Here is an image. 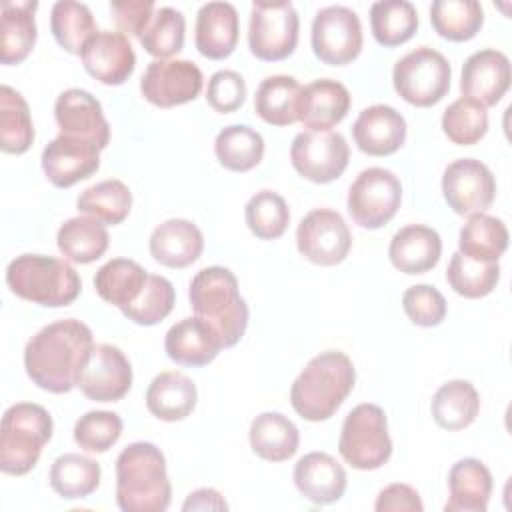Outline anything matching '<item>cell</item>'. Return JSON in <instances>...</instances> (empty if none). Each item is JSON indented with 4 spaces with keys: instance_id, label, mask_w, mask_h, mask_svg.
Listing matches in <instances>:
<instances>
[{
    "instance_id": "49",
    "label": "cell",
    "mask_w": 512,
    "mask_h": 512,
    "mask_svg": "<svg viewBox=\"0 0 512 512\" xmlns=\"http://www.w3.org/2000/svg\"><path fill=\"white\" fill-rule=\"evenodd\" d=\"M122 434V418L110 410H90L74 424V442L86 452L110 450Z\"/></svg>"
},
{
    "instance_id": "48",
    "label": "cell",
    "mask_w": 512,
    "mask_h": 512,
    "mask_svg": "<svg viewBox=\"0 0 512 512\" xmlns=\"http://www.w3.org/2000/svg\"><path fill=\"white\" fill-rule=\"evenodd\" d=\"M176 292L168 278L158 274H148V280L140 292V296L126 308L122 314L140 326H154L162 322L174 308Z\"/></svg>"
},
{
    "instance_id": "36",
    "label": "cell",
    "mask_w": 512,
    "mask_h": 512,
    "mask_svg": "<svg viewBox=\"0 0 512 512\" xmlns=\"http://www.w3.org/2000/svg\"><path fill=\"white\" fill-rule=\"evenodd\" d=\"M302 86L296 78L274 74L260 82L254 96L256 114L272 126H290L298 120Z\"/></svg>"
},
{
    "instance_id": "22",
    "label": "cell",
    "mask_w": 512,
    "mask_h": 512,
    "mask_svg": "<svg viewBox=\"0 0 512 512\" xmlns=\"http://www.w3.org/2000/svg\"><path fill=\"white\" fill-rule=\"evenodd\" d=\"M240 20L238 10L230 2H206L196 14L194 44L198 52L210 60L228 58L238 44Z\"/></svg>"
},
{
    "instance_id": "26",
    "label": "cell",
    "mask_w": 512,
    "mask_h": 512,
    "mask_svg": "<svg viewBox=\"0 0 512 512\" xmlns=\"http://www.w3.org/2000/svg\"><path fill=\"white\" fill-rule=\"evenodd\" d=\"M204 236L200 228L186 218H170L158 224L150 234V254L168 268H186L200 258Z\"/></svg>"
},
{
    "instance_id": "6",
    "label": "cell",
    "mask_w": 512,
    "mask_h": 512,
    "mask_svg": "<svg viewBox=\"0 0 512 512\" xmlns=\"http://www.w3.org/2000/svg\"><path fill=\"white\" fill-rule=\"evenodd\" d=\"M52 416L50 412L34 402L12 404L0 426V470L4 474L22 476L28 474L44 444L52 438Z\"/></svg>"
},
{
    "instance_id": "9",
    "label": "cell",
    "mask_w": 512,
    "mask_h": 512,
    "mask_svg": "<svg viewBox=\"0 0 512 512\" xmlns=\"http://www.w3.org/2000/svg\"><path fill=\"white\" fill-rule=\"evenodd\" d=\"M402 202L400 178L380 166L362 170L348 190V212L352 220L368 230L388 224Z\"/></svg>"
},
{
    "instance_id": "10",
    "label": "cell",
    "mask_w": 512,
    "mask_h": 512,
    "mask_svg": "<svg viewBox=\"0 0 512 512\" xmlns=\"http://www.w3.org/2000/svg\"><path fill=\"white\" fill-rule=\"evenodd\" d=\"M298 12L292 2H252L248 22L250 52L266 62L288 58L298 44Z\"/></svg>"
},
{
    "instance_id": "40",
    "label": "cell",
    "mask_w": 512,
    "mask_h": 512,
    "mask_svg": "<svg viewBox=\"0 0 512 512\" xmlns=\"http://www.w3.org/2000/svg\"><path fill=\"white\" fill-rule=\"evenodd\" d=\"M370 28L378 44L394 48L418 30V12L408 0H380L370 6Z\"/></svg>"
},
{
    "instance_id": "32",
    "label": "cell",
    "mask_w": 512,
    "mask_h": 512,
    "mask_svg": "<svg viewBox=\"0 0 512 512\" xmlns=\"http://www.w3.org/2000/svg\"><path fill=\"white\" fill-rule=\"evenodd\" d=\"M38 2H4L2 4V64H20L36 44V20L34 12Z\"/></svg>"
},
{
    "instance_id": "43",
    "label": "cell",
    "mask_w": 512,
    "mask_h": 512,
    "mask_svg": "<svg viewBox=\"0 0 512 512\" xmlns=\"http://www.w3.org/2000/svg\"><path fill=\"white\" fill-rule=\"evenodd\" d=\"M50 30L56 42L70 54H80L98 32L90 8L74 0H58L50 10Z\"/></svg>"
},
{
    "instance_id": "23",
    "label": "cell",
    "mask_w": 512,
    "mask_h": 512,
    "mask_svg": "<svg viewBox=\"0 0 512 512\" xmlns=\"http://www.w3.org/2000/svg\"><path fill=\"white\" fill-rule=\"evenodd\" d=\"M224 348L216 330L200 316H188L170 326L164 336L168 358L180 366H206Z\"/></svg>"
},
{
    "instance_id": "19",
    "label": "cell",
    "mask_w": 512,
    "mask_h": 512,
    "mask_svg": "<svg viewBox=\"0 0 512 512\" xmlns=\"http://www.w3.org/2000/svg\"><path fill=\"white\" fill-rule=\"evenodd\" d=\"M512 80L510 60L496 48H484L466 58L460 74V92L484 108L496 106Z\"/></svg>"
},
{
    "instance_id": "17",
    "label": "cell",
    "mask_w": 512,
    "mask_h": 512,
    "mask_svg": "<svg viewBox=\"0 0 512 512\" xmlns=\"http://www.w3.org/2000/svg\"><path fill=\"white\" fill-rule=\"evenodd\" d=\"M54 118L60 134L88 140L100 150L110 142V124L102 112V104L88 90L68 88L60 92L54 102Z\"/></svg>"
},
{
    "instance_id": "11",
    "label": "cell",
    "mask_w": 512,
    "mask_h": 512,
    "mask_svg": "<svg viewBox=\"0 0 512 512\" xmlns=\"http://www.w3.org/2000/svg\"><path fill=\"white\" fill-rule=\"evenodd\" d=\"M294 170L316 184H328L342 176L350 160V148L340 132L304 130L298 132L290 146Z\"/></svg>"
},
{
    "instance_id": "15",
    "label": "cell",
    "mask_w": 512,
    "mask_h": 512,
    "mask_svg": "<svg viewBox=\"0 0 512 512\" xmlns=\"http://www.w3.org/2000/svg\"><path fill=\"white\" fill-rule=\"evenodd\" d=\"M442 194L456 214L472 216L490 208L496 196V180L484 162L460 158L446 166L442 174Z\"/></svg>"
},
{
    "instance_id": "53",
    "label": "cell",
    "mask_w": 512,
    "mask_h": 512,
    "mask_svg": "<svg viewBox=\"0 0 512 512\" xmlns=\"http://www.w3.org/2000/svg\"><path fill=\"white\" fill-rule=\"evenodd\" d=\"M374 510L376 512H422L424 504L416 488L396 482L378 492Z\"/></svg>"
},
{
    "instance_id": "28",
    "label": "cell",
    "mask_w": 512,
    "mask_h": 512,
    "mask_svg": "<svg viewBox=\"0 0 512 512\" xmlns=\"http://www.w3.org/2000/svg\"><path fill=\"white\" fill-rule=\"evenodd\" d=\"M450 498L446 512H486L492 494V474L478 458H462L448 472Z\"/></svg>"
},
{
    "instance_id": "4",
    "label": "cell",
    "mask_w": 512,
    "mask_h": 512,
    "mask_svg": "<svg viewBox=\"0 0 512 512\" xmlns=\"http://www.w3.org/2000/svg\"><path fill=\"white\" fill-rule=\"evenodd\" d=\"M188 300L194 314L216 330L224 348L240 342L250 312L246 300L240 296L238 278L232 270L208 266L196 272L188 288Z\"/></svg>"
},
{
    "instance_id": "16",
    "label": "cell",
    "mask_w": 512,
    "mask_h": 512,
    "mask_svg": "<svg viewBox=\"0 0 512 512\" xmlns=\"http://www.w3.org/2000/svg\"><path fill=\"white\" fill-rule=\"evenodd\" d=\"M76 386L94 402H118L132 388V364L114 344H94Z\"/></svg>"
},
{
    "instance_id": "35",
    "label": "cell",
    "mask_w": 512,
    "mask_h": 512,
    "mask_svg": "<svg viewBox=\"0 0 512 512\" xmlns=\"http://www.w3.org/2000/svg\"><path fill=\"white\" fill-rule=\"evenodd\" d=\"M146 280L148 272L136 260L112 258L98 268L94 288L104 302L122 310L140 296Z\"/></svg>"
},
{
    "instance_id": "13",
    "label": "cell",
    "mask_w": 512,
    "mask_h": 512,
    "mask_svg": "<svg viewBox=\"0 0 512 512\" xmlns=\"http://www.w3.org/2000/svg\"><path fill=\"white\" fill-rule=\"evenodd\" d=\"M296 246L308 262L318 266H336L348 256L352 248V234L340 212L314 208L296 228Z\"/></svg>"
},
{
    "instance_id": "3",
    "label": "cell",
    "mask_w": 512,
    "mask_h": 512,
    "mask_svg": "<svg viewBox=\"0 0 512 512\" xmlns=\"http://www.w3.org/2000/svg\"><path fill=\"white\" fill-rule=\"evenodd\" d=\"M356 382V370L348 354L326 350L314 356L296 376L290 388V404L308 422H320L348 398Z\"/></svg>"
},
{
    "instance_id": "51",
    "label": "cell",
    "mask_w": 512,
    "mask_h": 512,
    "mask_svg": "<svg viewBox=\"0 0 512 512\" xmlns=\"http://www.w3.org/2000/svg\"><path fill=\"white\" fill-rule=\"evenodd\" d=\"M246 82L234 70H218L210 76L206 86V102L220 114L236 112L246 100Z\"/></svg>"
},
{
    "instance_id": "21",
    "label": "cell",
    "mask_w": 512,
    "mask_h": 512,
    "mask_svg": "<svg viewBox=\"0 0 512 512\" xmlns=\"http://www.w3.org/2000/svg\"><path fill=\"white\" fill-rule=\"evenodd\" d=\"M352 136L364 154L390 156L406 140V120L388 104H372L354 120Z\"/></svg>"
},
{
    "instance_id": "18",
    "label": "cell",
    "mask_w": 512,
    "mask_h": 512,
    "mask_svg": "<svg viewBox=\"0 0 512 512\" xmlns=\"http://www.w3.org/2000/svg\"><path fill=\"white\" fill-rule=\"evenodd\" d=\"M100 168V148L88 140L58 134L42 150V170L56 188H70Z\"/></svg>"
},
{
    "instance_id": "41",
    "label": "cell",
    "mask_w": 512,
    "mask_h": 512,
    "mask_svg": "<svg viewBox=\"0 0 512 512\" xmlns=\"http://www.w3.org/2000/svg\"><path fill=\"white\" fill-rule=\"evenodd\" d=\"M430 22L438 36L452 42H466L484 24V10L476 0H434Z\"/></svg>"
},
{
    "instance_id": "37",
    "label": "cell",
    "mask_w": 512,
    "mask_h": 512,
    "mask_svg": "<svg viewBox=\"0 0 512 512\" xmlns=\"http://www.w3.org/2000/svg\"><path fill=\"white\" fill-rule=\"evenodd\" d=\"M100 476L102 470L94 458L68 452L52 462L48 482L60 498L76 500L90 496L98 488Z\"/></svg>"
},
{
    "instance_id": "52",
    "label": "cell",
    "mask_w": 512,
    "mask_h": 512,
    "mask_svg": "<svg viewBox=\"0 0 512 512\" xmlns=\"http://www.w3.org/2000/svg\"><path fill=\"white\" fill-rule=\"evenodd\" d=\"M110 14L124 36H142L154 16L152 0H112Z\"/></svg>"
},
{
    "instance_id": "31",
    "label": "cell",
    "mask_w": 512,
    "mask_h": 512,
    "mask_svg": "<svg viewBox=\"0 0 512 512\" xmlns=\"http://www.w3.org/2000/svg\"><path fill=\"white\" fill-rule=\"evenodd\" d=\"M62 256L76 264H90L104 256L110 244L106 226L92 216H74L66 220L56 234Z\"/></svg>"
},
{
    "instance_id": "1",
    "label": "cell",
    "mask_w": 512,
    "mask_h": 512,
    "mask_svg": "<svg viewBox=\"0 0 512 512\" xmlns=\"http://www.w3.org/2000/svg\"><path fill=\"white\" fill-rule=\"evenodd\" d=\"M94 348L92 330L76 320L64 318L40 328L24 348L28 378L52 394L70 392Z\"/></svg>"
},
{
    "instance_id": "42",
    "label": "cell",
    "mask_w": 512,
    "mask_h": 512,
    "mask_svg": "<svg viewBox=\"0 0 512 512\" xmlns=\"http://www.w3.org/2000/svg\"><path fill=\"white\" fill-rule=\"evenodd\" d=\"M34 142V126L24 96L2 84L0 88V148L6 154H24Z\"/></svg>"
},
{
    "instance_id": "45",
    "label": "cell",
    "mask_w": 512,
    "mask_h": 512,
    "mask_svg": "<svg viewBox=\"0 0 512 512\" xmlns=\"http://www.w3.org/2000/svg\"><path fill=\"white\" fill-rule=\"evenodd\" d=\"M248 230L260 240L280 238L290 224V210L286 200L272 190L256 192L244 206Z\"/></svg>"
},
{
    "instance_id": "46",
    "label": "cell",
    "mask_w": 512,
    "mask_h": 512,
    "mask_svg": "<svg viewBox=\"0 0 512 512\" xmlns=\"http://www.w3.org/2000/svg\"><path fill=\"white\" fill-rule=\"evenodd\" d=\"M184 32V14L172 6H162L154 12L150 24L142 32L140 44L156 60H166L182 50Z\"/></svg>"
},
{
    "instance_id": "8",
    "label": "cell",
    "mask_w": 512,
    "mask_h": 512,
    "mask_svg": "<svg viewBox=\"0 0 512 512\" xmlns=\"http://www.w3.org/2000/svg\"><path fill=\"white\" fill-rule=\"evenodd\" d=\"M452 68L446 56L430 46H418L404 54L392 70L394 90L408 104L428 108L450 90Z\"/></svg>"
},
{
    "instance_id": "29",
    "label": "cell",
    "mask_w": 512,
    "mask_h": 512,
    "mask_svg": "<svg viewBox=\"0 0 512 512\" xmlns=\"http://www.w3.org/2000/svg\"><path fill=\"white\" fill-rule=\"evenodd\" d=\"M144 400L152 416L164 422H176L192 414L196 408L198 390L192 378L186 374L166 370L152 378Z\"/></svg>"
},
{
    "instance_id": "38",
    "label": "cell",
    "mask_w": 512,
    "mask_h": 512,
    "mask_svg": "<svg viewBox=\"0 0 512 512\" xmlns=\"http://www.w3.org/2000/svg\"><path fill=\"white\" fill-rule=\"evenodd\" d=\"M214 152L226 170L248 172L264 156V138L246 124H230L216 134Z\"/></svg>"
},
{
    "instance_id": "34",
    "label": "cell",
    "mask_w": 512,
    "mask_h": 512,
    "mask_svg": "<svg viewBox=\"0 0 512 512\" xmlns=\"http://www.w3.org/2000/svg\"><path fill=\"white\" fill-rule=\"evenodd\" d=\"M430 412L440 428L462 430L476 420L480 412V396L472 382L456 378L434 392Z\"/></svg>"
},
{
    "instance_id": "30",
    "label": "cell",
    "mask_w": 512,
    "mask_h": 512,
    "mask_svg": "<svg viewBox=\"0 0 512 512\" xmlns=\"http://www.w3.org/2000/svg\"><path fill=\"white\" fill-rule=\"evenodd\" d=\"M250 448L268 462H284L292 458L300 444L298 428L280 412L258 414L248 430Z\"/></svg>"
},
{
    "instance_id": "50",
    "label": "cell",
    "mask_w": 512,
    "mask_h": 512,
    "mask_svg": "<svg viewBox=\"0 0 512 512\" xmlns=\"http://www.w3.org/2000/svg\"><path fill=\"white\" fill-rule=\"evenodd\" d=\"M402 308L412 324L422 328L438 326L446 318V298L430 284H414L402 294Z\"/></svg>"
},
{
    "instance_id": "2",
    "label": "cell",
    "mask_w": 512,
    "mask_h": 512,
    "mask_svg": "<svg viewBox=\"0 0 512 512\" xmlns=\"http://www.w3.org/2000/svg\"><path fill=\"white\" fill-rule=\"evenodd\" d=\"M172 500L166 458L152 442H132L116 458V504L122 512H164Z\"/></svg>"
},
{
    "instance_id": "54",
    "label": "cell",
    "mask_w": 512,
    "mask_h": 512,
    "mask_svg": "<svg viewBox=\"0 0 512 512\" xmlns=\"http://www.w3.org/2000/svg\"><path fill=\"white\" fill-rule=\"evenodd\" d=\"M184 512L190 510H228V504L224 496L214 488H198L188 494V498L182 504Z\"/></svg>"
},
{
    "instance_id": "39",
    "label": "cell",
    "mask_w": 512,
    "mask_h": 512,
    "mask_svg": "<svg viewBox=\"0 0 512 512\" xmlns=\"http://www.w3.org/2000/svg\"><path fill=\"white\" fill-rule=\"evenodd\" d=\"M76 208L102 224L114 226L130 214L132 192L122 180L108 178L84 188L76 200Z\"/></svg>"
},
{
    "instance_id": "5",
    "label": "cell",
    "mask_w": 512,
    "mask_h": 512,
    "mask_svg": "<svg viewBox=\"0 0 512 512\" xmlns=\"http://www.w3.org/2000/svg\"><path fill=\"white\" fill-rule=\"evenodd\" d=\"M8 288L32 304L60 308L72 304L82 282L78 272L60 258L44 254H20L6 268Z\"/></svg>"
},
{
    "instance_id": "27",
    "label": "cell",
    "mask_w": 512,
    "mask_h": 512,
    "mask_svg": "<svg viewBox=\"0 0 512 512\" xmlns=\"http://www.w3.org/2000/svg\"><path fill=\"white\" fill-rule=\"evenodd\" d=\"M442 254L440 234L424 224H408L400 228L388 246L394 268L404 274H424L432 270Z\"/></svg>"
},
{
    "instance_id": "7",
    "label": "cell",
    "mask_w": 512,
    "mask_h": 512,
    "mask_svg": "<svg viewBox=\"0 0 512 512\" xmlns=\"http://www.w3.org/2000/svg\"><path fill=\"white\" fill-rule=\"evenodd\" d=\"M338 452L356 470H376L392 456L388 420L378 404L362 402L354 406L340 430Z\"/></svg>"
},
{
    "instance_id": "12",
    "label": "cell",
    "mask_w": 512,
    "mask_h": 512,
    "mask_svg": "<svg viewBox=\"0 0 512 512\" xmlns=\"http://www.w3.org/2000/svg\"><path fill=\"white\" fill-rule=\"evenodd\" d=\"M310 42L316 58L330 66H344L362 50V24L348 6L320 8L312 20Z\"/></svg>"
},
{
    "instance_id": "20",
    "label": "cell",
    "mask_w": 512,
    "mask_h": 512,
    "mask_svg": "<svg viewBox=\"0 0 512 512\" xmlns=\"http://www.w3.org/2000/svg\"><path fill=\"white\" fill-rule=\"evenodd\" d=\"M86 72L106 86L124 84L136 66L134 48L122 32L98 30L80 52Z\"/></svg>"
},
{
    "instance_id": "25",
    "label": "cell",
    "mask_w": 512,
    "mask_h": 512,
    "mask_svg": "<svg viewBox=\"0 0 512 512\" xmlns=\"http://www.w3.org/2000/svg\"><path fill=\"white\" fill-rule=\"evenodd\" d=\"M350 102V92L342 82L332 78L314 80L300 92L298 120L308 130H330L346 118Z\"/></svg>"
},
{
    "instance_id": "44",
    "label": "cell",
    "mask_w": 512,
    "mask_h": 512,
    "mask_svg": "<svg viewBox=\"0 0 512 512\" xmlns=\"http://www.w3.org/2000/svg\"><path fill=\"white\" fill-rule=\"evenodd\" d=\"M446 280L450 288L464 298H484L500 280V264L476 262L454 252L446 268Z\"/></svg>"
},
{
    "instance_id": "24",
    "label": "cell",
    "mask_w": 512,
    "mask_h": 512,
    "mask_svg": "<svg viewBox=\"0 0 512 512\" xmlns=\"http://www.w3.org/2000/svg\"><path fill=\"white\" fill-rule=\"evenodd\" d=\"M294 484L298 492L314 504H332L344 496L346 470L326 452H308L294 464Z\"/></svg>"
},
{
    "instance_id": "33",
    "label": "cell",
    "mask_w": 512,
    "mask_h": 512,
    "mask_svg": "<svg viewBox=\"0 0 512 512\" xmlns=\"http://www.w3.org/2000/svg\"><path fill=\"white\" fill-rule=\"evenodd\" d=\"M506 224L486 212L472 214L460 228L458 252L476 262H498L508 248Z\"/></svg>"
},
{
    "instance_id": "47",
    "label": "cell",
    "mask_w": 512,
    "mask_h": 512,
    "mask_svg": "<svg viewBox=\"0 0 512 512\" xmlns=\"http://www.w3.org/2000/svg\"><path fill=\"white\" fill-rule=\"evenodd\" d=\"M442 130L458 146H472L488 132V112L476 100L460 96L442 114Z\"/></svg>"
},
{
    "instance_id": "14",
    "label": "cell",
    "mask_w": 512,
    "mask_h": 512,
    "mask_svg": "<svg viewBox=\"0 0 512 512\" xmlns=\"http://www.w3.org/2000/svg\"><path fill=\"white\" fill-rule=\"evenodd\" d=\"M202 84V70L194 62L166 58L152 60L146 66L140 78V92L158 108H174L198 98Z\"/></svg>"
}]
</instances>
